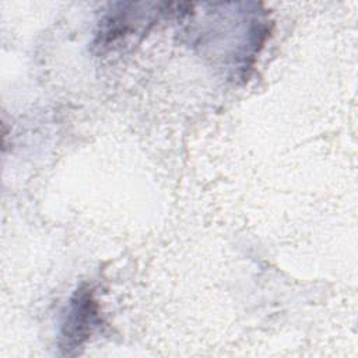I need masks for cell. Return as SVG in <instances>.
<instances>
[{"label":"cell","instance_id":"6da1fadb","mask_svg":"<svg viewBox=\"0 0 358 358\" xmlns=\"http://www.w3.org/2000/svg\"><path fill=\"white\" fill-rule=\"evenodd\" d=\"M96 320V303L90 288L81 287L71 299L70 310L63 324L64 347H78L91 333Z\"/></svg>","mask_w":358,"mask_h":358}]
</instances>
